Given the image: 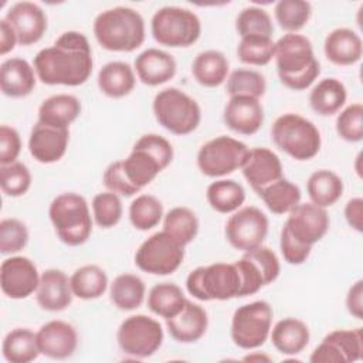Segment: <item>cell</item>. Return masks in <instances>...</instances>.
Listing matches in <instances>:
<instances>
[{"label":"cell","instance_id":"cell-1","mask_svg":"<svg viewBox=\"0 0 363 363\" xmlns=\"http://www.w3.org/2000/svg\"><path fill=\"white\" fill-rule=\"evenodd\" d=\"M33 67L43 84L82 85L91 77L94 67L89 41L79 31H65L51 47L35 54Z\"/></svg>","mask_w":363,"mask_h":363},{"label":"cell","instance_id":"cell-2","mask_svg":"<svg viewBox=\"0 0 363 363\" xmlns=\"http://www.w3.org/2000/svg\"><path fill=\"white\" fill-rule=\"evenodd\" d=\"M274 58L279 81L289 89L309 88L320 74L312 43L302 34L286 33L275 43Z\"/></svg>","mask_w":363,"mask_h":363},{"label":"cell","instance_id":"cell-3","mask_svg":"<svg viewBox=\"0 0 363 363\" xmlns=\"http://www.w3.org/2000/svg\"><path fill=\"white\" fill-rule=\"evenodd\" d=\"M98 44L115 52H130L145 41V20L130 7H113L101 11L94 20Z\"/></svg>","mask_w":363,"mask_h":363},{"label":"cell","instance_id":"cell-4","mask_svg":"<svg viewBox=\"0 0 363 363\" xmlns=\"http://www.w3.org/2000/svg\"><path fill=\"white\" fill-rule=\"evenodd\" d=\"M55 234L64 244L78 247L92 233V217L86 200L77 193L58 194L48 208Z\"/></svg>","mask_w":363,"mask_h":363},{"label":"cell","instance_id":"cell-5","mask_svg":"<svg viewBox=\"0 0 363 363\" xmlns=\"http://www.w3.org/2000/svg\"><path fill=\"white\" fill-rule=\"evenodd\" d=\"M275 146L296 160H309L320 150V133L309 119L298 113H284L271 128Z\"/></svg>","mask_w":363,"mask_h":363},{"label":"cell","instance_id":"cell-6","mask_svg":"<svg viewBox=\"0 0 363 363\" xmlns=\"http://www.w3.org/2000/svg\"><path fill=\"white\" fill-rule=\"evenodd\" d=\"M186 288L199 301H228L240 298L241 279L234 262H216L193 269L186 278Z\"/></svg>","mask_w":363,"mask_h":363},{"label":"cell","instance_id":"cell-7","mask_svg":"<svg viewBox=\"0 0 363 363\" xmlns=\"http://www.w3.org/2000/svg\"><path fill=\"white\" fill-rule=\"evenodd\" d=\"M152 109L159 125L173 135H189L201 121V109L196 99L174 86L159 91Z\"/></svg>","mask_w":363,"mask_h":363},{"label":"cell","instance_id":"cell-8","mask_svg":"<svg viewBox=\"0 0 363 363\" xmlns=\"http://www.w3.org/2000/svg\"><path fill=\"white\" fill-rule=\"evenodd\" d=\"M153 38L166 47H189L201 34V23L197 14L179 6L159 9L150 21Z\"/></svg>","mask_w":363,"mask_h":363},{"label":"cell","instance_id":"cell-9","mask_svg":"<svg viewBox=\"0 0 363 363\" xmlns=\"http://www.w3.org/2000/svg\"><path fill=\"white\" fill-rule=\"evenodd\" d=\"M274 311L267 301H254L235 309L231 339L235 346L251 350L262 346L271 332Z\"/></svg>","mask_w":363,"mask_h":363},{"label":"cell","instance_id":"cell-10","mask_svg":"<svg viewBox=\"0 0 363 363\" xmlns=\"http://www.w3.org/2000/svg\"><path fill=\"white\" fill-rule=\"evenodd\" d=\"M184 259V247L167 233L159 231L146 238L135 254L136 267L152 275L173 274Z\"/></svg>","mask_w":363,"mask_h":363},{"label":"cell","instance_id":"cell-11","mask_svg":"<svg viewBox=\"0 0 363 363\" xmlns=\"http://www.w3.org/2000/svg\"><path fill=\"white\" fill-rule=\"evenodd\" d=\"M116 340L125 354L145 359L162 346L163 329L156 319L147 315H132L119 325Z\"/></svg>","mask_w":363,"mask_h":363},{"label":"cell","instance_id":"cell-12","mask_svg":"<svg viewBox=\"0 0 363 363\" xmlns=\"http://www.w3.org/2000/svg\"><path fill=\"white\" fill-rule=\"evenodd\" d=\"M248 147L231 136H217L206 142L197 153V166L207 177H223L241 167Z\"/></svg>","mask_w":363,"mask_h":363},{"label":"cell","instance_id":"cell-13","mask_svg":"<svg viewBox=\"0 0 363 363\" xmlns=\"http://www.w3.org/2000/svg\"><path fill=\"white\" fill-rule=\"evenodd\" d=\"M241 279L240 298L257 294L262 286L272 284L281 271L279 259L272 250L259 245L234 262Z\"/></svg>","mask_w":363,"mask_h":363},{"label":"cell","instance_id":"cell-14","mask_svg":"<svg viewBox=\"0 0 363 363\" xmlns=\"http://www.w3.org/2000/svg\"><path fill=\"white\" fill-rule=\"evenodd\" d=\"M267 234L268 218L254 206L238 208L225 223L227 241L231 247L244 252L262 245Z\"/></svg>","mask_w":363,"mask_h":363},{"label":"cell","instance_id":"cell-15","mask_svg":"<svg viewBox=\"0 0 363 363\" xmlns=\"http://www.w3.org/2000/svg\"><path fill=\"white\" fill-rule=\"evenodd\" d=\"M362 328L337 329L328 333L312 352V363H349L362 359Z\"/></svg>","mask_w":363,"mask_h":363},{"label":"cell","instance_id":"cell-16","mask_svg":"<svg viewBox=\"0 0 363 363\" xmlns=\"http://www.w3.org/2000/svg\"><path fill=\"white\" fill-rule=\"evenodd\" d=\"M284 227L299 242L312 247L329 230V216L323 207L313 203H299L289 213Z\"/></svg>","mask_w":363,"mask_h":363},{"label":"cell","instance_id":"cell-17","mask_svg":"<svg viewBox=\"0 0 363 363\" xmlns=\"http://www.w3.org/2000/svg\"><path fill=\"white\" fill-rule=\"evenodd\" d=\"M40 284L35 264L21 255L6 258L0 265L1 292L11 299H24L34 294Z\"/></svg>","mask_w":363,"mask_h":363},{"label":"cell","instance_id":"cell-18","mask_svg":"<svg viewBox=\"0 0 363 363\" xmlns=\"http://www.w3.org/2000/svg\"><path fill=\"white\" fill-rule=\"evenodd\" d=\"M4 20L13 27L20 45L38 43L47 30V16L33 1L14 3L6 13Z\"/></svg>","mask_w":363,"mask_h":363},{"label":"cell","instance_id":"cell-19","mask_svg":"<svg viewBox=\"0 0 363 363\" xmlns=\"http://www.w3.org/2000/svg\"><path fill=\"white\" fill-rule=\"evenodd\" d=\"M68 142V128H57L37 121L28 138V150L37 162L54 163L65 155Z\"/></svg>","mask_w":363,"mask_h":363},{"label":"cell","instance_id":"cell-20","mask_svg":"<svg viewBox=\"0 0 363 363\" xmlns=\"http://www.w3.org/2000/svg\"><path fill=\"white\" fill-rule=\"evenodd\" d=\"M240 169L255 193L284 177V169L279 157L267 147L248 149Z\"/></svg>","mask_w":363,"mask_h":363},{"label":"cell","instance_id":"cell-21","mask_svg":"<svg viewBox=\"0 0 363 363\" xmlns=\"http://www.w3.org/2000/svg\"><path fill=\"white\" fill-rule=\"evenodd\" d=\"M223 119L227 128L241 135L257 133L264 123V108L258 98L247 95L230 96Z\"/></svg>","mask_w":363,"mask_h":363},{"label":"cell","instance_id":"cell-22","mask_svg":"<svg viewBox=\"0 0 363 363\" xmlns=\"http://www.w3.org/2000/svg\"><path fill=\"white\" fill-rule=\"evenodd\" d=\"M37 343L41 354L62 360L74 354L78 346V335L68 322L54 319L38 329Z\"/></svg>","mask_w":363,"mask_h":363},{"label":"cell","instance_id":"cell-23","mask_svg":"<svg viewBox=\"0 0 363 363\" xmlns=\"http://www.w3.org/2000/svg\"><path fill=\"white\" fill-rule=\"evenodd\" d=\"M72 296L69 278L61 269L50 268L40 275L35 299L41 309L48 312L64 311L71 305Z\"/></svg>","mask_w":363,"mask_h":363},{"label":"cell","instance_id":"cell-24","mask_svg":"<svg viewBox=\"0 0 363 363\" xmlns=\"http://www.w3.org/2000/svg\"><path fill=\"white\" fill-rule=\"evenodd\" d=\"M166 326L176 342L194 343L201 339L207 330V312L199 303L187 299L179 313L166 319Z\"/></svg>","mask_w":363,"mask_h":363},{"label":"cell","instance_id":"cell-25","mask_svg":"<svg viewBox=\"0 0 363 363\" xmlns=\"http://www.w3.org/2000/svg\"><path fill=\"white\" fill-rule=\"evenodd\" d=\"M133 67L140 82L149 86H157L170 81L177 69L173 55L159 48L142 51L135 58Z\"/></svg>","mask_w":363,"mask_h":363},{"label":"cell","instance_id":"cell-26","mask_svg":"<svg viewBox=\"0 0 363 363\" xmlns=\"http://www.w3.org/2000/svg\"><path fill=\"white\" fill-rule=\"evenodd\" d=\"M35 69L28 61L13 57L0 65V89L6 96L24 98L35 86Z\"/></svg>","mask_w":363,"mask_h":363},{"label":"cell","instance_id":"cell-27","mask_svg":"<svg viewBox=\"0 0 363 363\" xmlns=\"http://www.w3.org/2000/svg\"><path fill=\"white\" fill-rule=\"evenodd\" d=\"M323 51L326 58L335 65H353L363 52L362 38L350 28H335L326 35Z\"/></svg>","mask_w":363,"mask_h":363},{"label":"cell","instance_id":"cell-28","mask_svg":"<svg viewBox=\"0 0 363 363\" xmlns=\"http://www.w3.org/2000/svg\"><path fill=\"white\" fill-rule=\"evenodd\" d=\"M122 170L128 182L140 191L145 186L155 180V177L164 170V166L146 149L138 146L136 143L132 147L129 156L121 160Z\"/></svg>","mask_w":363,"mask_h":363},{"label":"cell","instance_id":"cell-29","mask_svg":"<svg viewBox=\"0 0 363 363\" xmlns=\"http://www.w3.org/2000/svg\"><path fill=\"white\" fill-rule=\"evenodd\" d=\"M275 349L288 356L301 353L309 343V329L305 322L296 318H284L269 332Z\"/></svg>","mask_w":363,"mask_h":363},{"label":"cell","instance_id":"cell-30","mask_svg":"<svg viewBox=\"0 0 363 363\" xmlns=\"http://www.w3.org/2000/svg\"><path fill=\"white\" fill-rule=\"evenodd\" d=\"M98 88L109 98H123L129 95L136 84L133 68L123 61H111L98 72Z\"/></svg>","mask_w":363,"mask_h":363},{"label":"cell","instance_id":"cell-31","mask_svg":"<svg viewBox=\"0 0 363 363\" xmlns=\"http://www.w3.org/2000/svg\"><path fill=\"white\" fill-rule=\"evenodd\" d=\"M81 102L69 94H57L44 99L38 108V121L57 128H69L79 116Z\"/></svg>","mask_w":363,"mask_h":363},{"label":"cell","instance_id":"cell-32","mask_svg":"<svg viewBox=\"0 0 363 363\" xmlns=\"http://www.w3.org/2000/svg\"><path fill=\"white\" fill-rule=\"evenodd\" d=\"M191 72L200 85L207 88L218 86L227 79L228 60L217 50L201 51L191 64Z\"/></svg>","mask_w":363,"mask_h":363},{"label":"cell","instance_id":"cell-33","mask_svg":"<svg viewBox=\"0 0 363 363\" xmlns=\"http://www.w3.org/2000/svg\"><path fill=\"white\" fill-rule=\"evenodd\" d=\"M346 88L336 78L320 79L309 94V105L320 116H330L340 111L346 102Z\"/></svg>","mask_w":363,"mask_h":363},{"label":"cell","instance_id":"cell-34","mask_svg":"<svg viewBox=\"0 0 363 363\" xmlns=\"http://www.w3.org/2000/svg\"><path fill=\"white\" fill-rule=\"evenodd\" d=\"M306 191L311 203L326 208L333 206L342 197L343 182L335 172L320 169L309 176Z\"/></svg>","mask_w":363,"mask_h":363},{"label":"cell","instance_id":"cell-35","mask_svg":"<svg viewBox=\"0 0 363 363\" xmlns=\"http://www.w3.org/2000/svg\"><path fill=\"white\" fill-rule=\"evenodd\" d=\"M3 357L10 363H30L41 354L37 343V333L26 328L10 330L1 345Z\"/></svg>","mask_w":363,"mask_h":363},{"label":"cell","instance_id":"cell-36","mask_svg":"<svg viewBox=\"0 0 363 363\" xmlns=\"http://www.w3.org/2000/svg\"><path fill=\"white\" fill-rule=\"evenodd\" d=\"M206 197L213 210L221 214L237 211L245 201L244 187L231 179L216 180L208 184Z\"/></svg>","mask_w":363,"mask_h":363},{"label":"cell","instance_id":"cell-37","mask_svg":"<svg viewBox=\"0 0 363 363\" xmlns=\"http://www.w3.org/2000/svg\"><path fill=\"white\" fill-rule=\"evenodd\" d=\"M146 294L145 282L133 274L118 275L109 288L112 303L121 311H133L143 303Z\"/></svg>","mask_w":363,"mask_h":363},{"label":"cell","instance_id":"cell-38","mask_svg":"<svg viewBox=\"0 0 363 363\" xmlns=\"http://www.w3.org/2000/svg\"><path fill=\"white\" fill-rule=\"evenodd\" d=\"M268 210L274 214L289 213L301 203V190L288 179H278L257 193Z\"/></svg>","mask_w":363,"mask_h":363},{"label":"cell","instance_id":"cell-39","mask_svg":"<svg viewBox=\"0 0 363 363\" xmlns=\"http://www.w3.org/2000/svg\"><path fill=\"white\" fill-rule=\"evenodd\" d=\"M74 296L89 301L102 296L108 288L106 272L94 264L84 265L74 271L69 278Z\"/></svg>","mask_w":363,"mask_h":363},{"label":"cell","instance_id":"cell-40","mask_svg":"<svg viewBox=\"0 0 363 363\" xmlns=\"http://www.w3.org/2000/svg\"><path fill=\"white\" fill-rule=\"evenodd\" d=\"M182 288L172 282H160L150 288L147 294L149 309L164 319L174 316L182 311L186 302Z\"/></svg>","mask_w":363,"mask_h":363},{"label":"cell","instance_id":"cell-41","mask_svg":"<svg viewBox=\"0 0 363 363\" xmlns=\"http://www.w3.org/2000/svg\"><path fill=\"white\" fill-rule=\"evenodd\" d=\"M163 231L184 247L196 238L199 233V220L190 208L174 207L164 216Z\"/></svg>","mask_w":363,"mask_h":363},{"label":"cell","instance_id":"cell-42","mask_svg":"<svg viewBox=\"0 0 363 363\" xmlns=\"http://www.w3.org/2000/svg\"><path fill=\"white\" fill-rule=\"evenodd\" d=\"M163 218V204L152 194L138 196L129 206V220L136 230L147 231Z\"/></svg>","mask_w":363,"mask_h":363},{"label":"cell","instance_id":"cell-43","mask_svg":"<svg viewBox=\"0 0 363 363\" xmlns=\"http://www.w3.org/2000/svg\"><path fill=\"white\" fill-rule=\"evenodd\" d=\"M274 14L282 30L296 33L309 21L312 6L305 0H279L274 7Z\"/></svg>","mask_w":363,"mask_h":363},{"label":"cell","instance_id":"cell-44","mask_svg":"<svg viewBox=\"0 0 363 363\" xmlns=\"http://www.w3.org/2000/svg\"><path fill=\"white\" fill-rule=\"evenodd\" d=\"M235 30L241 38L244 37H267L272 38L274 26L269 14L257 6L245 7L235 20Z\"/></svg>","mask_w":363,"mask_h":363},{"label":"cell","instance_id":"cell-45","mask_svg":"<svg viewBox=\"0 0 363 363\" xmlns=\"http://www.w3.org/2000/svg\"><path fill=\"white\" fill-rule=\"evenodd\" d=\"M265 89L267 82L264 75L254 69L238 68L227 78V92L230 96L247 95L259 99L265 94Z\"/></svg>","mask_w":363,"mask_h":363},{"label":"cell","instance_id":"cell-46","mask_svg":"<svg viewBox=\"0 0 363 363\" xmlns=\"http://www.w3.org/2000/svg\"><path fill=\"white\" fill-rule=\"evenodd\" d=\"M275 52V43L267 37H244L237 47V57L248 65H267Z\"/></svg>","mask_w":363,"mask_h":363},{"label":"cell","instance_id":"cell-47","mask_svg":"<svg viewBox=\"0 0 363 363\" xmlns=\"http://www.w3.org/2000/svg\"><path fill=\"white\" fill-rule=\"evenodd\" d=\"M0 186L6 196H24L31 186V173L21 162L0 164Z\"/></svg>","mask_w":363,"mask_h":363},{"label":"cell","instance_id":"cell-48","mask_svg":"<svg viewBox=\"0 0 363 363\" xmlns=\"http://www.w3.org/2000/svg\"><path fill=\"white\" fill-rule=\"evenodd\" d=\"M123 213L119 194L113 191L98 193L92 199V214L101 228H111L121 221Z\"/></svg>","mask_w":363,"mask_h":363},{"label":"cell","instance_id":"cell-49","mask_svg":"<svg viewBox=\"0 0 363 363\" xmlns=\"http://www.w3.org/2000/svg\"><path fill=\"white\" fill-rule=\"evenodd\" d=\"M28 242V230L17 218H3L0 221V252L3 255L21 251Z\"/></svg>","mask_w":363,"mask_h":363},{"label":"cell","instance_id":"cell-50","mask_svg":"<svg viewBox=\"0 0 363 363\" xmlns=\"http://www.w3.org/2000/svg\"><path fill=\"white\" fill-rule=\"evenodd\" d=\"M336 132L347 142H360L363 139V105L352 104L346 106L336 118Z\"/></svg>","mask_w":363,"mask_h":363},{"label":"cell","instance_id":"cell-51","mask_svg":"<svg viewBox=\"0 0 363 363\" xmlns=\"http://www.w3.org/2000/svg\"><path fill=\"white\" fill-rule=\"evenodd\" d=\"M279 248L284 259L291 265H299L303 264L309 254L312 247L305 245L299 242L296 238H294L285 227L281 230V238H279Z\"/></svg>","mask_w":363,"mask_h":363},{"label":"cell","instance_id":"cell-52","mask_svg":"<svg viewBox=\"0 0 363 363\" xmlns=\"http://www.w3.org/2000/svg\"><path fill=\"white\" fill-rule=\"evenodd\" d=\"M104 184L109 191H113L119 196H125V197H130L136 193H139L126 179L122 166H121V160H116L113 163H111L105 172H104Z\"/></svg>","mask_w":363,"mask_h":363},{"label":"cell","instance_id":"cell-53","mask_svg":"<svg viewBox=\"0 0 363 363\" xmlns=\"http://www.w3.org/2000/svg\"><path fill=\"white\" fill-rule=\"evenodd\" d=\"M21 152V139L18 132L9 125L0 126V164L17 162Z\"/></svg>","mask_w":363,"mask_h":363},{"label":"cell","instance_id":"cell-54","mask_svg":"<svg viewBox=\"0 0 363 363\" xmlns=\"http://www.w3.org/2000/svg\"><path fill=\"white\" fill-rule=\"evenodd\" d=\"M346 308L356 319H363V281H356L347 291Z\"/></svg>","mask_w":363,"mask_h":363},{"label":"cell","instance_id":"cell-55","mask_svg":"<svg viewBox=\"0 0 363 363\" xmlns=\"http://www.w3.org/2000/svg\"><path fill=\"white\" fill-rule=\"evenodd\" d=\"M345 218L357 233L363 231V199L353 197L345 206Z\"/></svg>","mask_w":363,"mask_h":363},{"label":"cell","instance_id":"cell-56","mask_svg":"<svg viewBox=\"0 0 363 363\" xmlns=\"http://www.w3.org/2000/svg\"><path fill=\"white\" fill-rule=\"evenodd\" d=\"M17 43H18L17 35L13 27L4 18H1L0 20V54L6 55L16 47Z\"/></svg>","mask_w":363,"mask_h":363},{"label":"cell","instance_id":"cell-57","mask_svg":"<svg viewBox=\"0 0 363 363\" xmlns=\"http://www.w3.org/2000/svg\"><path fill=\"white\" fill-rule=\"evenodd\" d=\"M244 360H269V357L268 356H264V354H250V356H247V357H244Z\"/></svg>","mask_w":363,"mask_h":363}]
</instances>
